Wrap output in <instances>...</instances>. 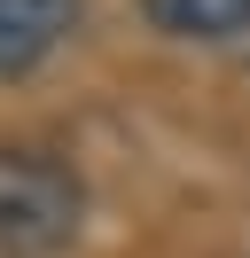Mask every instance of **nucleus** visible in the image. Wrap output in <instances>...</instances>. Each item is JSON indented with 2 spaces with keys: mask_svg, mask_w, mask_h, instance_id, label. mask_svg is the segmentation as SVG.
<instances>
[{
  "mask_svg": "<svg viewBox=\"0 0 250 258\" xmlns=\"http://www.w3.org/2000/svg\"><path fill=\"white\" fill-rule=\"evenodd\" d=\"M141 8L164 39H188V47H227L250 32V0H141Z\"/></svg>",
  "mask_w": 250,
  "mask_h": 258,
  "instance_id": "nucleus-3",
  "label": "nucleus"
},
{
  "mask_svg": "<svg viewBox=\"0 0 250 258\" xmlns=\"http://www.w3.org/2000/svg\"><path fill=\"white\" fill-rule=\"evenodd\" d=\"M86 227V180L55 149L0 141V258H55Z\"/></svg>",
  "mask_w": 250,
  "mask_h": 258,
  "instance_id": "nucleus-1",
  "label": "nucleus"
},
{
  "mask_svg": "<svg viewBox=\"0 0 250 258\" xmlns=\"http://www.w3.org/2000/svg\"><path fill=\"white\" fill-rule=\"evenodd\" d=\"M78 0H0V79H31L62 47Z\"/></svg>",
  "mask_w": 250,
  "mask_h": 258,
  "instance_id": "nucleus-2",
  "label": "nucleus"
}]
</instances>
